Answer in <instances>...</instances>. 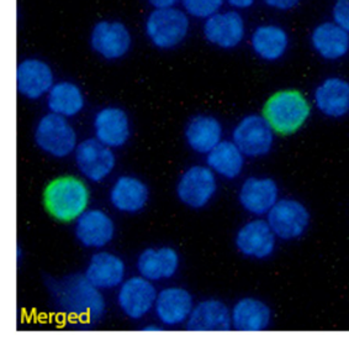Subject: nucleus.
<instances>
[{"mask_svg": "<svg viewBox=\"0 0 349 357\" xmlns=\"http://www.w3.org/2000/svg\"><path fill=\"white\" fill-rule=\"evenodd\" d=\"M184 139L190 151L206 156L224 140V125L210 114L194 115L185 125Z\"/></svg>", "mask_w": 349, "mask_h": 357, "instance_id": "nucleus-23", "label": "nucleus"}, {"mask_svg": "<svg viewBox=\"0 0 349 357\" xmlns=\"http://www.w3.org/2000/svg\"><path fill=\"white\" fill-rule=\"evenodd\" d=\"M278 238L267 219L252 218L237 229L235 248L248 260H269L277 250Z\"/></svg>", "mask_w": 349, "mask_h": 357, "instance_id": "nucleus-11", "label": "nucleus"}, {"mask_svg": "<svg viewBox=\"0 0 349 357\" xmlns=\"http://www.w3.org/2000/svg\"><path fill=\"white\" fill-rule=\"evenodd\" d=\"M310 44L320 59L337 62L349 54V33L332 20L320 22L312 29Z\"/></svg>", "mask_w": 349, "mask_h": 357, "instance_id": "nucleus-24", "label": "nucleus"}, {"mask_svg": "<svg viewBox=\"0 0 349 357\" xmlns=\"http://www.w3.org/2000/svg\"><path fill=\"white\" fill-rule=\"evenodd\" d=\"M203 31L209 44L222 50L236 49L246 35V24L238 11H219L206 19Z\"/></svg>", "mask_w": 349, "mask_h": 357, "instance_id": "nucleus-21", "label": "nucleus"}, {"mask_svg": "<svg viewBox=\"0 0 349 357\" xmlns=\"http://www.w3.org/2000/svg\"><path fill=\"white\" fill-rule=\"evenodd\" d=\"M56 310L81 324H97L105 318L107 299L84 273L52 277L45 282Z\"/></svg>", "mask_w": 349, "mask_h": 357, "instance_id": "nucleus-1", "label": "nucleus"}, {"mask_svg": "<svg viewBox=\"0 0 349 357\" xmlns=\"http://www.w3.org/2000/svg\"><path fill=\"white\" fill-rule=\"evenodd\" d=\"M226 0H182L184 9L192 17L209 19L219 13Z\"/></svg>", "mask_w": 349, "mask_h": 357, "instance_id": "nucleus-30", "label": "nucleus"}, {"mask_svg": "<svg viewBox=\"0 0 349 357\" xmlns=\"http://www.w3.org/2000/svg\"><path fill=\"white\" fill-rule=\"evenodd\" d=\"M91 197L86 179L61 176L47 184L43 192V204L56 222H75L89 208Z\"/></svg>", "mask_w": 349, "mask_h": 357, "instance_id": "nucleus-2", "label": "nucleus"}, {"mask_svg": "<svg viewBox=\"0 0 349 357\" xmlns=\"http://www.w3.org/2000/svg\"><path fill=\"white\" fill-rule=\"evenodd\" d=\"M226 3L236 10H245L254 6L256 0H226Z\"/></svg>", "mask_w": 349, "mask_h": 357, "instance_id": "nucleus-33", "label": "nucleus"}, {"mask_svg": "<svg viewBox=\"0 0 349 357\" xmlns=\"http://www.w3.org/2000/svg\"><path fill=\"white\" fill-rule=\"evenodd\" d=\"M108 199L114 211L125 215H136L145 211L150 203V187L134 174H121L110 185Z\"/></svg>", "mask_w": 349, "mask_h": 357, "instance_id": "nucleus-15", "label": "nucleus"}, {"mask_svg": "<svg viewBox=\"0 0 349 357\" xmlns=\"http://www.w3.org/2000/svg\"><path fill=\"white\" fill-rule=\"evenodd\" d=\"M265 219L278 240L285 243L304 238L311 227V213L307 204L293 197H280Z\"/></svg>", "mask_w": 349, "mask_h": 357, "instance_id": "nucleus-6", "label": "nucleus"}, {"mask_svg": "<svg viewBox=\"0 0 349 357\" xmlns=\"http://www.w3.org/2000/svg\"><path fill=\"white\" fill-rule=\"evenodd\" d=\"M54 84V70L45 61L25 59L17 65V92L27 100L47 97Z\"/></svg>", "mask_w": 349, "mask_h": 357, "instance_id": "nucleus-22", "label": "nucleus"}, {"mask_svg": "<svg viewBox=\"0 0 349 357\" xmlns=\"http://www.w3.org/2000/svg\"><path fill=\"white\" fill-rule=\"evenodd\" d=\"M280 187L273 177L249 176L243 179L237 190V202L253 218H264L279 201Z\"/></svg>", "mask_w": 349, "mask_h": 357, "instance_id": "nucleus-13", "label": "nucleus"}, {"mask_svg": "<svg viewBox=\"0 0 349 357\" xmlns=\"http://www.w3.org/2000/svg\"><path fill=\"white\" fill-rule=\"evenodd\" d=\"M132 45V36L124 22L102 20L97 22L91 33V46L95 54L105 60L123 59Z\"/></svg>", "mask_w": 349, "mask_h": 357, "instance_id": "nucleus-19", "label": "nucleus"}, {"mask_svg": "<svg viewBox=\"0 0 349 357\" xmlns=\"http://www.w3.org/2000/svg\"><path fill=\"white\" fill-rule=\"evenodd\" d=\"M84 276L102 292L116 291L127 278V266L120 255L99 250L94 251L88 261Z\"/></svg>", "mask_w": 349, "mask_h": 357, "instance_id": "nucleus-17", "label": "nucleus"}, {"mask_svg": "<svg viewBox=\"0 0 349 357\" xmlns=\"http://www.w3.org/2000/svg\"><path fill=\"white\" fill-rule=\"evenodd\" d=\"M163 326L160 323L158 324H148L144 328V331H162Z\"/></svg>", "mask_w": 349, "mask_h": 357, "instance_id": "nucleus-35", "label": "nucleus"}, {"mask_svg": "<svg viewBox=\"0 0 349 357\" xmlns=\"http://www.w3.org/2000/svg\"><path fill=\"white\" fill-rule=\"evenodd\" d=\"M189 26V19L184 11L176 8L155 9L146 20V33L158 49L171 50L183 43Z\"/></svg>", "mask_w": 349, "mask_h": 357, "instance_id": "nucleus-10", "label": "nucleus"}, {"mask_svg": "<svg viewBox=\"0 0 349 357\" xmlns=\"http://www.w3.org/2000/svg\"><path fill=\"white\" fill-rule=\"evenodd\" d=\"M180 266V254L171 245L148 246L141 251L136 260L137 273L153 283L171 281L177 276Z\"/></svg>", "mask_w": 349, "mask_h": 357, "instance_id": "nucleus-16", "label": "nucleus"}, {"mask_svg": "<svg viewBox=\"0 0 349 357\" xmlns=\"http://www.w3.org/2000/svg\"><path fill=\"white\" fill-rule=\"evenodd\" d=\"M219 177L208 165H192L179 176L176 185L178 201L192 211H203L215 199Z\"/></svg>", "mask_w": 349, "mask_h": 357, "instance_id": "nucleus-5", "label": "nucleus"}, {"mask_svg": "<svg viewBox=\"0 0 349 357\" xmlns=\"http://www.w3.org/2000/svg\"><path fill=\"white\" fill-rule=\"evenodd\" d=\"M251 47L258 59L277 62L290 47V36L284 27L277 24H263L253 30Z\"/></svg>", "mask_w": 349, "mask_h": 357, "instance_id": "nucleus-27", "label": "nucleus"}, {"mask_svg": "<svg viewBox=\"0 0 349 357\" xmlns=\"http://www.w3.org/2000/svg\"><path fill=\"white\" fill-rule=\"evenodd\" d=\"M157 294L156 283L137 273L127 277L116 289V307L125 318L142 321L153 314Z\"/></svg>", "mask_w": 349, "mask_h": 357, "instance_id": "nucleus-8", "label": "nucleus"}, {"mask_svg": "<svg viewBox=\"0 0 349 357\" xmlns=\"http://www.w3.org/2000/svg\"><path fill=\"white\" fill-rule=\"evenodd\" d=\"M275 131L264 115L248 114L237 121L231 140L247 158H262L273 151Z\"/></svg>", "mask_w": 349, "mask_h": 357, "instance_id": "nucleus-9", "label": "nucleus"}, {"mask_svg": "<svg viewBox=\"0 0 349 357\" xmlns=\"http://www.w3.org/2000/svg\"><path fill=\"white\" fill-rule=\"evenodd\" d=\"M302 0H263L264 4L278 11H289L300 6Z\"/></svg>", "mask_w": 349, "mask_h": 357, "instance_id": "nucleus-32", "label": "nucleus"}, {"mask_svg": "<svg viewBox=\"0 0 349 357\" xmlns=\"http://www.w3.org/2000/svg\"><path fill=\"white\" fill-rule=\"evenodd\" d=\"M73 225L75 240L86 250H104L116 236V222L102 208H88Z\"/></svg>", "mask_w": 349, "mask_h": 357, "instance_id": "nucleus-12", "label": "nucleus"}, {"mask_svg": "<svg viewBox=\"0 0 349 357\" xmlns=\"http://www.w3.org/2000/svg\"><path fill=\"white\" fill-rule=\"evenodd\" d=\"M312 107L307 96L296 89H281L268 98L263 115L275 134L293 135L300 131L311 116Z\"/></svg>", "mask_w": 349, "mask_h": 357, "instance_id": "nucleus-3", "label": "nucleus"}, {"mask_svg": "<svg viewBox=\"0 0 349 357\" xmlns=\"http://www.w3.org/2000/svg\"><path fill=\"white\" fill-rule=\"evenodd\" d=\"M313 105L328 119H343L349 115V81L343 77H326L313 91Z\"/></svg>", "mask_w": 349, "mask_h": 357, "instance_id": "nucleus-20", "label": "nucleus"}, {"mask_svg": "<svg viewBox=\"0 0 349 357\" xmlns=\"http://www.w3.org/2000/svg\"><path fill=\"white\" fill-rule=\"evenodd\" d=\"M273 312L263 299L242 297L231 307L232 329L243 333H259L269 329Z\"/></svg>", "mask_w": 349, "mask_h": 357, "instance_id": "nucleus-25", "label": "nucleus"}, {"mask_svg": "<svg viewBox=\"0 0 349 357\" xmlns=\"http://www.w3.org/2000/svg\"><path fill=\"white\" fill-rule=\"evenodd\" d=\"M195 304L188 288L166 286L158 291L153 315L163 328H178L187 325Z\"/></svg>", "mask_w": 349, "mask_h": 357, "instance_id": "nucleus-14", "label": "nucleus"}, {"mask_svg": "<svg viewBox=\"0 0 349 357\" xmlns=\"http://www.w3.org/2000/svg\"><path fill=\"white\" fill-rule=\"evenodd\" d=\"M246 158L233 141L222 140L206 155V165L219 178L235 181L243 174Z\"/></svg>", "mask_w": 349, "mask_h": 357, "instance_id": "nucleus-28", "label": "nucleus"}, {"mask_svg": "<svg viewBox=\"0 0 349 357\" xmlns=\"http://www.w3.org/2000/svg\"><path fill=\"white\" fill-rule=\"evenodd\" d=\"M17 262H20V261H22V248H20V246H17Z\"/></svg>", "mask_w": 349, "mask_h": 357, "instance_id": "nucleus-36", "label": "nucleus"}, {"mask_svg": "<svg viewBox=\"0 0 349 357\" xmlns=\"http://www.w3.org/2000/svg\"><path fill=\"white\" fill-rule=\"evenodd\" d=\"M46 103L51 113L70 119L86 108V96L82 88L73 82H57L47 94Z\"/></svg>", "mask_w": 349, "mask_h": 357, "instance_id": "nucleus-29", "label": "nucleus"}, {"mask_svg": "<svg viewBox=\"0 0 349 357\" xmlns=\"http://www.w3.org/2000/svg\"><path fill=\"white\" fill-rule=\"evenodd\" d=\"M33 141L40 151L57 160L73 156L79 144L78 134L70 120L51 112L38 119Z\"/></svg>", "mask_w": 349, "mask_h": 357, "instance_id": "nucleus-4", "label": "nucleus"}, {"mask_svg": "<svg viewBox=\"0 0 349 357\" xmlns=\"http://www.w3.org/2000/svg\"><path fill=\"white\" fill-rule=\"evenodd\" d=\"M332 22L349 33V0H336L333 3Z\"/></svg>", "mask_w": 349, "mask_h": 357, "instance_id": "nucleus-31", "label": "nucleus"}, {"mask_svg": "<svg viewBox=\"0 0 349 357\" xmlns=\"http://www.w3.org/2000/svg\"><path fill=\"white\" fill-rule=\"evenodd\" d=\"M92 126L94 137L113 150L124 147L132 134L129 114L116 105L99 109L93 118Z\"/></svg>", "mask_w": 349, "mask_h": 357, "instance_id": "nucleus-18", "label": "nucleus"}, {"mask_svg": "<svg viewBox=\"0 0 349 357\" xmlns=\"http://www.w3.org/2000/svg\"><path fill=\"white\" fill-rule=\"evenodd\" d=\"M73 160L82 178L94 184L102 183L110 178L118 163L115 150L95 137L81 141L73 153Z\"/></svg>", "mask_w": 349, "mask_h": 357, "instance_id": "nucleus-7", "label": "nucleus"}, {"mask_svg": "<svg viewBox=\"0 0 349 357\" xmlns=\"http://www.w3.org/2000/svg\"><path fill=\"white\" fill-rule=\"evenodd\" d=\"M185 326L196 333L231 331V308L221 299L206 298L195 304Z\"/></svg>", "mask_w": 349, "mask_h": 357, "instance_id": "nucleus-26", "label": "nucleus"}, {"mask_svg": "<svg viewBox=\"0 0 349 357\" xmlns=\"http://www.w3.org/2000/svg\"><path fill=\"white\" fill-rule=\"evenodd\" d=\"M148 3L155 9H169V8H174L178 0H148Z\"/></svg>", "mask_w": 349, "mask_h": 357, "instance_id": "nucleus-34", "label": "nucleus"}]
</instances>
